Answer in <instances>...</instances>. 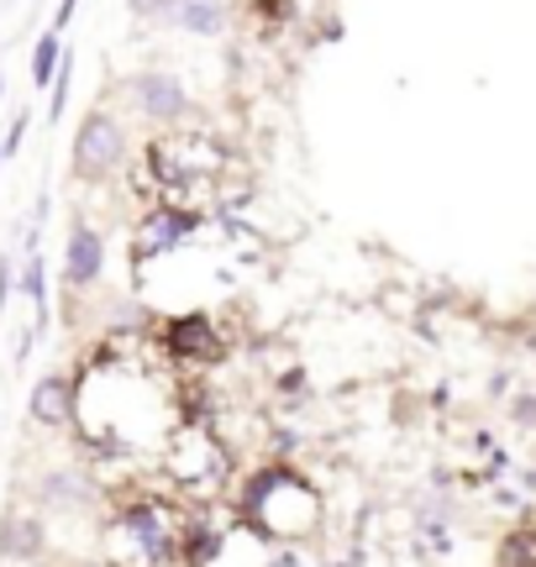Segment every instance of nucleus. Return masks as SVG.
Masks as SVG:
<instances>
[{"label": "nucleus", "mask_w": 536, "mask_h": 567, "mask_svg": "<svg viewBox=\"0 0 536 567\" xmlns=\"http://www.w3.org/2000/svg\"><path fill=\"white\" fill-rule=\"evenodd\" d=\"M221 168H227V153L200 132H168L147 147V174L158 184V205H185L195 189H210Z\"/></svg>", "instance_id": "1"}, {"label": "nucleus", "mask_w": 536, "mask_h": 567, "mask_svg": "<svg viewBox=\"0 0 536 567\" xmlns=\"http://www.w3.org/2000/svg\"><path fill=\"white\" fill-rule=\"evenodd\" d=\"M126 163V132L111 111H90L74 132V179L101 184Z\"/></svg>", "instance_id": "2"}, {"label": "nucleus", "mask_w": 536, "mask_h": 567, "mask_svg": "<svg viewBox=\"0 0 536 567\" xmlns=\"http://www.w3.org/2000/svg\"><path fill=\"white\" fill-rule=\"evenodd\" d=\"M200 226V216L195 210H185V205H158L153 216L143 221V231H137V252H164V247H179Z\"/></svg>", "instance_id": "3"}, {"label": "nucleus", "mask_w": 536, "mask_h": 567, "mask_svg": "<svg viewBox=\"0 0 536 567\" xmlns=\"http://www.w3.org/2000/svg\"><path fill=\"white\" fill-rule=\"evenodd\" d=\"M168 352L174 358H185V363H221V337H216V326L206 316H185V321L168 326Z\"/></svg>", "instance_id": "4"}, {"label": "nucleus", "mask_w": 536, "mask_h": 567, "mask_svg": "<svg viewBox=\"0 0 536 567\" xmlns=\"http://www.w3.org/2000/svg\"><path fill=\"white\" fill-rule=\"evenodd\" d=\"M137 105H143V116L153 122H179L185 116V84L174 80V74H137Z\"/></svg>", "instance_id": "5"}, {"label": "nucleus", "mask_w": 536, "mask_h": 567, "mask_svg": "<svg viewBox=\"0 0 536 567\" xmlns=\"http://www.w3.org/2000/svg\"><path fill=\"white\" fill-rule=\"evenodd\" d=\"M105 268V243L101 231H90V226H74V237H69V258H63V279L84 289V284H95Z\"/></svg>", "instance_id": "6"}, {"label": "nucleus", "mask_w": 536, "mask_h": 567, "mask_svg": "<svg viewBox=\"0 0 536 567\" xmlns=\"http://www.w3.org/2000/svg\"><path fill=\"white\" fill-rule=\"evenodd\" d=\"M32 421H42V425H69L74 421V384H69L63 373L38 379V389H32Z\"/></svg>", "instance_id": "7"}, {"label": "nucleus", "mask_w": 536, "mask_h": 567, "mask_svg": "<svg viewBox=\"0 0 536 567\" xmlns=\"http://www.w3.org/2000/svg\"><path fill=\"white\" fill-rule=\"evenodd\" d=\"M495 567H536V526H516L499 536Z\"/></svg>", "instance_id": "8"}, {"label": "nucleus", "mask_w": 536, "mask_h": 567, "mask_svg": "<svg viewBox=\"0 0 536 567\" xmlns=\"http://www.w3.org/2000/svg\"><path fill=\"white\" fill-rule=\"evenodd\" d=\"M179 21H185V32H195V38H216L227 11H221V0H179Z\"/></svg>", "instance_id": "9"}, {"label": "nucleus", "mask_w": 536, "mask_h": 567, "mask_svg": "<svg viewBox=\"0 0 536 567\" xmlns=\"http://www.w3.org/2000/svg\"><path fill=\"white\" fill-rule=\"evenodd\" d=\"M0 547L11 551V557H32V551L42 547L38 520H21V515H11V520H6V542H0Z\"/></svg>", "instance_id": "10"}, {"label": "nucleus", "mask_w": 536, "mask_h": 567, "mask_svg": "<svg viewBox=\"0 0 536 567\" xmlns=\"http://www.w3.org/2000/svg\"><path fill=\"white\" fill-rule=\"evenodd\" d=\"M63 63V48H59V32H42L38 53H32V84H53V69Z\"/></svg>", "instance_id": "11"}, {"label": "nucleus", "mask_w": 536, "mask_h": 567, "mask_svg": "<svg viewBox=\"0 0 536 567\" xmlns=\"http://www.w3.org/2000/svg\"><path fill=\"white\" fill-rule=\"evenodd\" d=\"M21 289L42 305V258H38V252H32V264H27V284H21Z\"/></svg>", "instance_id": "12"}, {"label": "nucleus", "mask_w": 536, "mask_h": 567, "mask_svg": "<svg viewBox=\"0 0 536 567\" xmlns=\"http://www.w3.org/2000/svg\"><path fill=\"white\" fill-rule=\"evenodd\" d=\"M158 6H164V0H132V11H137V17H153Z\"/></svg>", "instance_id": "13"}, {"label": "nucleus", "mask_w": 536, "mask_h": 567, "mask_svg": "<svg viewBox=\"0 0 536 567\" xmlns=\"http://www.w3.org/2000/svg\"><path fill=\"white\" fill-rule=\"evenodd\" d=\"M74 6H80V0H63V6H59V21H53V32H59V27H63V21H69V17H74Z\"/></svg>", "instance_id": "14"}, {"label": "nucleus", "mask_w": 536, "mask_h": 567, "mask_svg": "<svg viewBox=\"0 0 536 567\" xmlns=\"http://www.w3.org/2000/svg\"><path fill=\"white\" fill-rule=\"evenodd\" d=\"M6 284H11V264H0V305H6Z\"/></svg>", "instance_id": "15"}, {"label": "nucleus", "mask_w": 536, "mask_h": 567, "mask_svg": "<svg viewBox=\"0 0 536 567\" xmlns=\"http://www.w3.org/2000/svg\"><path fill=\"white\" fill-rule=\"evenodd\" d=\"M0 158H6V142H0Z\"/></svg>", "instance_id": "16"}]
</instances>
